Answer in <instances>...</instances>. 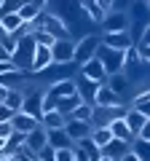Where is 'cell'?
I'll use <instances>...</instances> for the list:
<instances>
[{
  "label": "cell",
  "mask_w": 150,
  "mask_h": 161,
  "mask_svg": "<svg viewBox=\"0 0 150 161\" xmlns=\"http://www.w3.org/2000/svg\"><path fill=\"white\" fill-rule=\"evenodd\" d=\"M67 118H75V121H91V105L81 102V105H78V108L72 110V113L67 115Z\"/></svg>",
  "instance_id": "cell-33"
},
{
  "label": "cell",
  "mask_w": 150,
  "mask_h": 161,
  "mask_svg": "<svg viewBox=\"0 0 150 161\" xmlns=\"http://www.w3.org/2000/svg\"><path fill=\"white\" fill-rule=\"evenodd\" d=\"M56 94L51 92V89H46L43 92V102H40V108H43V113H48V110H56Z\"/></svg>",
  "instance_id": "cell-35"
},
{
  "label": "cell",
  "mask_w": 150,
  "mask_h": 161,
  "mask_svg": "<svg viewBox=\"0 0 150 161\" xmlns=\"http://www.w3.org/2000/svg\"><path fill=\"white\" fill-rule=\"evenodd\" d=\"M97 46H99V35H94V32H88V35H83V38H78L75 51H72V62L81 67L83 62H88V59L97 54Z\"/></svg>",
  "instance_id": "cell-3"
},
{
  "label": "cell",
  "mask_w": 150,
  "mask_h": 161,
  "mask_svg": "<svg viewBox=\"0 0 150 161\" xmlns=\"http://www.w3.org/2000/svg\"><path fill=\"white\" fill-rule=\"evenodd\" d=\"M48 64H51V48H48V46H35V51H32V64H29V73H43Z\"/></svg>",
  "instance_id": "cell-16"
},
{
  "label": "cell",
  "mask_w": 150,
  "mask_h": 161,
  "mask_svg": "<svg viewBox=\"0 0 150 161\" xmlns=\"http://www.w3.org/2000/svg\"><path fill=\"white\" fill-rule=\"evenodd\" d=\"M0 62H11V54H8L3 46H0Z\"/></svg>",
  "instance_id": "cell-43"
},
{
  "label": "cell",
  "mask_w": 150,
  "mask_h": 161,
  "mask_svg": "<svg viewBox=\"0 0 150 161\" xmlns=\"http://www.w3.org/2000/svg\"><path fill=\"white\" fill-rule=\"evenodd\" d=\"M81 75H83V78H88V80H94V83H99V86L107 80V73H104V67L97 62V57H91L88 62L81 64Z\"/></svg>",
  "instance_id": "cell-9"
},
{
  "label": "cell",
  "mask_w": 150,
  "mask_h": 161,
  "mask_svg": "<svg viewBox=\"0 0 150 161\" xmlns=\"http://www.w3.org/2000/svg\"><path fill=\"white\" fill-rule=\"evenodd\" d=\"M11 118H13V110L6 108V105H0V124H8Z\"/></svg>",
  "instance_id": "cell-38"
},
{
  "label": "cell",
  "mask_w": 150,
  "mask_h": 161,
  "mask_svg": "<svg viewBox=\"0 0 150 161\" xmlns=\"http://www.w3.org/2000/svg\"><path fill=\"white\" fill-rule=\"evenodd\" d=\"M121 161H139V158H137V156H134V153H131V150H129V153H126V156H123V158H121Z\"/></svg>",
  "instance_id": "cell-44"
},
{
  "label": "cell",
  "mask_w": 150,
  "mask_h": 161,
  "mask_svg": "<svg viewBox=\"0 0 150 161\" xmlns=\"http://www.w3.org/2000/svg\"><path fill=\"white\" fill-rule=\"evenodd\" d=\"M22 148H24V134L11 132V134L6 137V148H3V153H6V156H16Z\"/></svg>",
  "instance_id": "cell-23"
},
{
  "label": "cell",
  "mask_w": 150,
  "mask_h": 161,
  "mask_svg": "<svg viewBox=\"0 0 150 161\" xmlns=\"http://www.w3.org/2000/svg\"><path fill=\"white\" fill-rule=\"evenodd\" d=\"M6 94H8V89H6V86H0V105H3V99H6Z\"/></svg>",
  "instance_id": "cell-45"
},
{
  "label": "cell",
  "mask_w": 150,
  "mask_h": 161,
  "mask_svg": "<svg viewBox=\"0 0 150 161\" xmlns=\"http://www.w3.org/2000/svg\"><path fill=\"white\" fill-rule=\"evenodd\" d=\"M72 158H75V161H91V158H88V156L83 153L81 148H75V145H72Z\"/></svg>",
  "instance_id": "cell-39"
},
{
  "label": "cell",
  "mask_w": 150,
  "mask_h": 161,
  "mask_svg": "<svg viewBox=\"0 0 150 161\" xmlns=\"http://www.w3.org/2000/svg\"><path fill=\"white\" fill-rule=\"evenodd\" d=\"M16 14H19V19H22L24 24H29V22H32V19H35V16H38V14H40V8H35L32 3H24V6L19 8Z\"/></svg>",
  "instance_id": "cell-32"
},
{
  "label": "cell",
  "mask_w": 150,
  "mask_h": 161,
  "mask_svg": "<svg viewBox=\"0 0 150 161\" xmlns=\"http://www.w3.org/2000/svg\"><path fill=\"white\" fill-rule=\"evenodd\" d=\"M11 134V124H0V137H8Z\"/></svg>",
  "instance_id": "cell-41"
},
{
  "label": "cell",
  "mask_w": 150,
  "mask_h": 161,
  "mask_svg": "<svg viewBox=\"0 0 150 161\" xmlns=\"http://www.w3.org/2000/svg\"><path fill=\"white\" fill-rule=\"evenodd\" d=\"M27 3H32V6H35V8H40V11L48 6V0H27Z\"/></svg>",
  "instance_id": "cell-42"
},
{
  "label": "cell",
  "mask_w": 150,
  "mask_h": 161,
  "mask_svg": "<svg viewBox=\"0 0 150 161\" xmlns=\"http://www.w3.org/2000/svg\"><path fill=\"white\" fill-rule=\"evenodd\" d=\"M32 51H35V40L32 35H24V38L16 40V46H13L11 51V64L16 70H24V73H29V64H32Z\"/></svg>",
  "instance_id": "cell-2"
},
{
  "label": "cell",
  "mask_w": 150,
  "mask_h": 161,
  "mask_svg": "<svg viewBox=\"0 0 150 161\" xmlns=\"http://www.w3.org/2000/svg\"><path fill=\"white\" fill-rule=\"evenodd\" d=\"M107 129H110V134H113V137L115 140H126V142H131V132H129V126H126V121L123 118H113L107 124Z\"/></svg>",
  "instance_id": "cell-20"
},
{
  "label": "cell",
  "mask_w": 150,
  "mask_h": 161,
  "mask_svg": "<svg viewBox=\"0 0 150 161\" xmlns=\"http://www.w3.org/2000/svg\"><path fill=\"white\" fill-rule=\"evenodd\" d=\"M137 137H139V140H147V142H150V121L145 124L142 129H139V134H137Z\"/></svg>",
  "instance_id": "cell-40"
},
{
  "label": "cell",
  "mask_w": 150,
  "mask_h": 161,
  "mask_svg": "<svg viewBox=\"0 0 150 161\" xmlns=\"http://www.w3.org/2000/svg\"><path fill=\"white\" fill-rule=\"evenodd\" d=\"M123 121H126V126H129V132H131V137H137L139 129H142L145 124L150 121V115H142V113H137V110H126Z\"/></svg>",
  "instance_id": "cell-19"
},
{
  "label": "cell",
  "mask_w": 150,
  "mask_h": 161,
  "mask_svg": "<svg viewBox=\"0 0 150 161\" xmlns=\"http://www.w3.org/2000/svg\"><path fill=\"white\" fill-rule=\"evenodd\" d=\"M129 150H131V153L137 156L139 161H150V142H147V140L134 137L131 142H129Z\"/></svg>",
  "instance_id": "cell-22"
},
{
  "label": "cell",
  "mask_w": 150,
  "mask_h": 161,
  "mask_svg": "<svg viewBox=\"0 0 150 161\" xmlns=\"http://www.w3.org/2000/svg\"><path fill=\"white\" fill-rule=\"evenodd\" d=\"M22 99H24V92H22V89H8L3 105H6V108H11L13 113H19V110H22Z\"/></svg>",
  "instance_id": "cell-27"
},
{
  "label": "cell",
  "mask_w": 150,
  "mask_h": 161,
  "mask_svg": "<svg viewBox=\"0 0 150 161\" xmlns=\"http://www.w3.org/2000/svg\"><path fill=\"white\" fill-rule=\"evenodd\" d=\"M40 102H43V92H24V99H22V113L32 115L35 121H40V115H43Z\"/></svg>",
  "instance_id": "cell-6"
},
{
  "label": "cell",
  "mask_w": 150,
  "mask_h": 161,
  "mask_svg": "<svg viewBox=\"0 0 150 161\" xmlns=\"http://www.w3.org/2000/svg\"><path fill=\"white\" fill-rule=\"evenodd\" d=\"M62 129H64V134H67L72 142H78V140H83V137H88V134H91V121H75V118H67Z\"/></svg>",
  "instance_id": "cell-7"
},
{
  "label": "cell",
  "mask_w": 150,
  "mask_h": 161,
  "mask_svg": "<svg viewBox=\"0 0 150 161\" xmlns=\"http://www.w3.org/2000/svg\"><path fill=\"white\" fill-rule=\"evenodd\" d=\"M46 145V129L43 126H38V129H32V132H27L24 134V148L22 150H27V153H38V150Z\"/></svg>",
  "instance_id": "cell-12"
},
{
  "label": "cell",
  "mask_w": 150,
  "mask_h": 161,
  "mask_svg": "<svg viewBox=\"0 0 150 161\" xmlns=\"http://www.w3.org/2000/svg\"><path fill=\"white\" fill-rule=\"evenodd\" d=\"M3 161H19V158H16V156H6V158H3Z\"/></svg>",
  "instance_id": "cell-47"
},
{
  "label": "cell",
  "mask_w": 150,
  "mask_h": 161,
  "mask_svg": "<svg viewBox=\"0 0 150 161\" xmlns=\"http://www.w3.org/2000/svg\"><path fill=\"white\" fill-rule=\"evenodd\" d=\"M97 62L104 67V73L107 75H115V73H123V67H126V51H118V48H107L99 43L97 46Z\"/></svg>",
  "instance_id": "cell-1"
},
{
  "label": "cell",
  "mask_w": 150,
  "mask_h": 161,
  "mask_svg": "<svg viewBox=\"0 0 150 161\" xmlns=\"http://www.w3.org/2000/svg\"><path fill=\"white\" fill-rule=\"evenodd\" d=\"M27 75H29V73H24V70H16V67L3 70V73H0V86H6V89H16L19 83L27 78Z\"/></svg>",
  "instance_id": "cell-18"
},
{
  "label": "cell",
  "mask_w": 150,
  "mask_h": 161,
  "mask_svg": "<svg viewBox=\"0 0 150 161\" xmlns=\"http://www.w3.org/2000/svg\"><path fill=\"white\" fill-rule=\"evenodd\" d=\"M51 89L56 97H70V94H75V80L72 78H64V80H56V83H51Z\"/></svg>",
  "instance_id": "cell-26"
},
{
  "label": "cell",
  "mask_w": 150,
  "mask_h": 161,
  "mask_svg": "<svg viewBox=\"0 0 150 161\" xmlns=\"http://www.w3.org/2000/svg\"><path fill=\"white\" fill-rule=\"evenodd\" d=\"M99 27H102V32H129L131 30V19L123 11H107L102 16V22H99Z\"/></svg>",
  "instance_id": "cell-4"
},
{
  "label": "cell",
  "mask_w": 150,
  "mask_h": 161,
  "mask_svg": "<svg viewBox=\"0 0 150 161\" xmlns=\"http://www.w3.org/2000/svg\"><path fill=\"white\" fill-rule=\"evenodd\" d=\"M99 153H102L104 158H113V161H121L123 156L129 153V142H126V140H115V137H113V140H110L107 145H104V148H99Z\"/></svg>",
  "instance_id": "cell-13"
},
{
  "label": "cell",
  "mask_w": 150,
  "mask_h": 161,
  "mask_svg": "<svg viewBox=\"0 0 150 161\" xmlns=\"http://www.w3.org/2000/svg\"><path fill=\"white\" fill-rule=\"evenodd\" d=\"M131 110H137V113H142V115H150V92L147 89H142V92L134 97Z\"/></svg>",
  "instance_id": "cell-29"
},
{
  "label": "cell",
  "mask_w": 150,
  "mask_h": 161,
  "mask_svg": "<svg viewBox=\"0 0 150 161\" xmlns=\"http://www.w3.org/2000/svg\"><path fill=\"white\" fill-rule=\"evenodd\" d=\"M24 3H27V0H3V3H0V16H6V14H16Z\"/></svg>",
  "instance_id": "cell-34"
},
{
  "label": "cell",
  "mask_w": 150,
  "mask_h": 161,
  "mask_svg": "<svg viewBox=\"0 0 150 161\" xmlns=\"http://www.w3.org/2000/svg\"><path fill=\"white\" fill-rule=\"evenodd\" d=\"M3 148H6V137H0V153H3Z\"/></svg>",
  "instance_id": "cell-46"
},
{
  "label": "cell",
  "mask_w": 150,
  "mask_h": 161,
  "mask_svg": "<svg viewBox=\"0 0 150 161\" xmlns=\"http://www.w3.org/2000/svg\"><path fill=\"white\" fill-rule=\"evenodd\" d=\"M147 0H134L131 8H129V19L131 22H147Z\"/></svg>",
  "instance_id": "cell-25"
},
{
  "label": "cell",
  "mask_w": 150,
  "mask_h": 161,
  "mask_svg": "<svg viewBox=\"0 0 150 161\" xmlns=\"http://www.w3.org/2000/svg\"><path fill=\"white\" fill-rule=\"evenodd\" d=\"M94 105H99V108H118V105H123V99L118 97L113 89H107L102 83V86L97 89V94H94Z\"/></svg>",
  "instance_id": "cell-14"
},
{
  "label": "cell",
  "mask_w": 150,
  "mask_h": 161,
  "mask_svg": "<svg viewBox=\"0 0 150 161\" xmlns=\"http://www.w3.org/2000/svg\"><path fill=\"white\" fill-rule=\"evenodd\" d=\"M11 124V132H19V134H27V132H32V129H38L40 126V121H35L32 115H27V113H13V118L8 121Z\"/></svg>",
  "instance_id": "cell-10"
},
{
  "label": "cell",
  "mask_w": 150,
  "mask_h": 161,
  "mask_svg": "<svg viewBox=\"0 0 150 161\" xmlns=\"http://www.w3.org/2000/svg\"><path fill=\"white\" fill-rule=\"evenodd\" d=\"M75 40L72 38H56L51 46V64H72Z\"/></svg>",
  "instance_id": "cell-5"
},
{
  "label": "cell",
  "mask_w": 150,
  "mask_h": 161,
  "mask_svg": "<svg viewBox=\"0 0 150 161\" xmlns=\"http://www.w3.org/2000/svg\"><path fill=\"white\" fill-rule=\"evenodd\" d=\"M54 161H75L72 158V148H62L54 153Z\"/></svg>",
  "instance_id": "cell-36"
},
{
  "label": "cell",
  "mask_w": 150,
  "mask_h": 161,
  "mask_svg": "<svg viewBox=\"0 0 150 161\" xmlns=\"http://www.w3.org/2000/svg\"><path fill=\"white\" fill-rule=\"evenodd\" d=\"M22 24H24V22L19 19V14H6V16H0V27L6 30L8 35H13L19 27H22Z\"/></svg>",
  "instance_id": "cell-31"
},
{
  "label": "cell",
  "mask_w": 150,
  "mask_h": 161,
  "mask_svg": "<svg viewBox=\"0 0 150 161\" xmlns=\"http://www.w3.org/2000/svg\"><path fill=\"white\" fill-rule=\"evenodd\" d=\"M72 80H75V94L81 97V102H86V105H94V94H97L99 83H94V80L83 78V75H78V78H72Z\"/></svg>",
  "instance_id": "cell-8"
},
{
  "label": "cell",
  "mask_w": 150,
  "mask_h": 161,
  "mask_svg": "<svg viewBox=\"0 0 150 161\" xmlns=\"http://www.w3.org/2000/svg\"><path fill=\"white\" fill-rule=\"evenodd\" d=\"M64 121H67V118H64L59 110H48V113L40 115V126H43V129H62Z\"/></svg>",
  "instance_id": "cell-21"
},
{
  "label": "cell",
  "mask_w": 150,
  "mask_h": 161,
  "mask_svg": "<svg viewBox=\"0 0 150 161\" xmlns=\"http://www.w3.org/2000/svg\"><path fill=\"white\" fill-rule=\"evenodd\" d=\"M78 105H81V97H78V94H70V97H59V99H56V110L64 115V118H67Z\"/></svg>",
  "instance_id": "cell-24"
},
{
  "label": "cell",
  "mask_w": 150,
  "mask_h": 161,
  "mask_svg": "<svg viewBox=\"0 0 150 161\" xmlns=\"http://www.w3.org/2000/svg\"><path fill=\"white\" fill-rule=\"evenodd\" d=\"M94 3H97V8H99L102 14H107V11L115 8V0H94Z\"/></svg>",
  "instance_id": "cell-37"
},
{
  "label": "cell",
  "mask_w": 150,
  "mask_h": 161,
  "mask_svg": "<svg viewBox=\"0 0 150 161\" xmlns=\"http://www.w3.org/2000/svg\"><path fill=\"white\" fill-rule=\"evenodd\" d=\"M88 137L94 140V145L104 148V145L113 140V134H110V129H107V126H91V134H88Z\"/></svg>",
  "instance_id": "cell-30"
},
{
  "label": "cell",
  "mask_w": 150,
  "mask_h": 161,
  "mask_svg": "<svg viewBox=\"0 0 150 161\" xmlns=\"http://www.w3.org/2000/svg\"><path fill=\"white\" fill-rule=\"evenodd\" d=\"M72 145H75V148H81L91 161H97L99 156H102V153H99V145H94V140H91V137H83V140H78V142H72Z\"/></svg>",
  "instance_id": "cell-28"
},
{
  "label": "cell",
  "mask_w": 150,
  "mask_h": 161,
  "mask_svg": "<svg viewBox=\"0 0 150 161\" xmlns=\"http://www.w3.org/2000/svg\"><path fill=\"white\" fill-rule=\"evenodd\" d=\"M99 43L107 46V48H118V51L131 48V38H129V32H104L102 38H99Z\"/></svg>",
  "instance_id": "cell-11"
},
{
  "label": "cell",
  "mask_w": 150,
  "mask_h": 161,
  "mask_svg": "<svg viewBox=\"0 0 150 161\" xmlns=\"http://www.w3.org/2000/svg\"><path fill=\"white\" fill-rule=\"evenodd\" d=\"M46 142L51 145L54 150H62V148H72V140L64 134V129H46Z\"/></svg>",
  "instance_id": "cell-17"
},
{
  "label": "cell",
  "mask_w": 150,
  "mask_h": 161,
  "mask_svg": "<svg viewBox=\"0 0 150 161\" xmlns=\"http://www.w3.org/2000/svg\"><path fill=\"white\" fill-rule=\"evenodd\" d=\"M131 48H134V54H137V59H139L142 64L150 62V27L142 30V35L131 43Z\"/></svg>",
  "instance_id": "cell-15"
}]
</instances>
